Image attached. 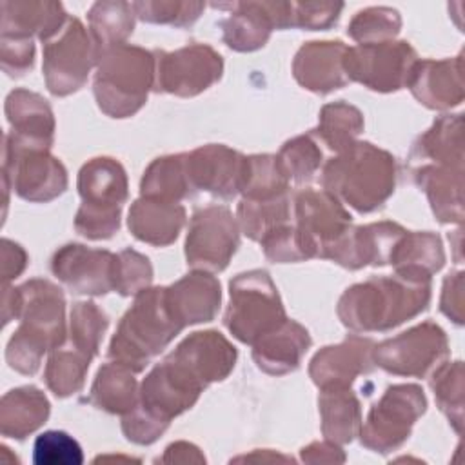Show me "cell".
<instances>
[{"instance_id": "47", "label": "cell", "mask_w": 465, "mask_h": 465, "mask_svg": "<svg viewBox=\"0 0 465 465\" xmlns=\"http://www.w3.org/2000/svg\"><path fill=\"white\" fill-rule=\"evenodd\" d=\"M202 2H178V0H154L133 2L134 15L149 24H167L174 27L191 25L203 11Z\"/></svg>"}, {"instance_id": "34", "label": "cell", "mask_w": 465, "mask_h": 465, "mask_svg": "<svg viewBox=\"0 0 465 465\" xmlns=\"http://www.w3.org/2000/svg\"><path fill=\"white\" fill-rule=\"evenodd\" d=\"M463 120L461 114L440 116L412 147V156L429 158L434 165L463 169Z\"/></svg>"}, {"instance_id": "18", "label": "cell", "mask_w": 465, "mask_h": 465, "mask_svg": "<svg viewBox=\"0 0 465 465\" xmlns=\"http://www.w3.org/2000/svg\"><path fill=\"white\" fill-rule=\"evenodd\" d=\"M243 160L245 156L220 143L185 153V169L193 193L205 191L223 200L234 198L240 193Z\"/></svg>"}, {"instance_id": "24", "label": "cell", "mask_w": 465, "mask_h": 465, "mask_svg": "<svg viewBox=\"0 0 465 465\" xmlns=\"http://www.w3.org/2000/svg\"><path fill=\"white\" fill-rule=\"evenodd\" d=\"M169 309L182 327L211 322L222 300L220 282L205 271H194L165 287Z\"/></svg>"}, {"instance_id": "45", "label": "cell", "mask_w": 465, "mask_h": 465, "mask_svg": "<svg viewBox=\"0 0 465 465\" xmlns=\"http://www.w3.org/2000/svg\"><path fill=\"white\" fill-rule=\"evenodd\" d=\"M401 18L396 9L391 7H369L351 20L347 35L358 44H378L394 40L400 33Z\"/></svg>"}, {"instance_id": "37", "label": "cell", "mask_w": 465, "mask_h": 465, "mask_svg": "<svg viewBox=\"0 0 465 465\" xmlns=\"http://www.w3.org/2000/svg\"><path fill=\"white\" fill-rule=\"evenodd\" d=\"M363 129V114L351 104L334 102L327 104L320 111L318 127L311 134L318 143L327 145L334 153H341L351 147Z\"/></svg>"}, {"instance_id": "30", "label": "cell", "mask_w": 465, "mask_h": 465, "mask_svg": "<svg viewBox=\"0 0 465 465\" xmlns=\"http://www.w3.org/2000/svg\"><path fill=\"white\" fill-rule=\"evenodd\" d=\"M416 182L427 194L432 213L443 223H461L463 220V169L445 165H421Z\"/></svg>"}, {"instance_id": "36", "label": "cell", "mask_w": 465, "mask_h": 465, "mask_svg": "<svg viewBox=\"0 0 465 465\" xmlns=\"http://www.w3.org/2000/svg\"><path fill=\"white\" fill-rule=\"evenodd\" d=\"M140 194L171 202H180L191 196L193 189L187 178L185 154H169L156 158L143 173Z\"/></svg>"}, {"instance_id": "55", "label": "cell", "mask_w": 465, "mask_h": 465, "mask_svg": "<svg viewBox=\"0 0 465 465\" xmlns=\"http://www.w3.org/2000/svg\"><path fill=\"white\" fill-rule=\"evenodd\" d=\"M302 461L305 463H343L345 454L334 441H312L302 449Z\"/></svg>"}, {"instance_id": "8", "label": "cell", "mask_w": 465, "mask_h": 465, "mask_svg": "<svg viewBox=\"0 0 465 465\" xmlns=\"http://www.w3.org/2000/svg\"><path fill=\"white\" fill-rule=\"evenodd\" d=\"M425 409L427 400L421 387L414 383L391 385L371 407L360 429L361 445L380 454L396 450L409 440L416 420Z\"/></svg>"}, {"instance_id": "26", "label": "cell", "mask_w": 465, "mask_h": 465, "mask_svg": "<svg viewBox=\"0 0 465 465\" xmlns=\"http://www.w3.org/2000/svg\"><path fill=\"white\" fill-rule=\"evenodd\" d=\"M185 223V209L178 202L140 196L129 209L127 225L140 242L163 247L173 243Z\"/></svg>"}, {"instance_id": "2", "label": "cell", "mask_w": 465, "mask_h": 465, "mask_svg": "<svg viewBox=\"0 0 465 465\" xmlns=\"http://www.w3.org/2000/svg\"><path fill=\"white\" fill-rule=\"evenodd\" d=\"M20 327L7 341L5 360L22 374H35L47 351L65 341V300L47 280H29L15 287Z\"/></svg>"}, {"instance_id": "14", "label": "cell", "mask_w": 465, "mask_h": 465, "mask_svg": "<svg viewBox=\"0 0 465 465\" xmlns=\"http://www.w3.org/2000/svg\"><path fill=\"white\" fill-rule=\"evenodd\" d=\"M203 389L182 365L165 356L142 381L136 405L169 425L173 418L196 403Z\"/></svg>"}, {"instance_id": "52", "label": "cell", "mask_w": 465, "mask_h": 465, "mask_svg": "<svg viewBox=\"0 0 465 465\" xmlns=\"http://www.w3.org/2000/svg\"><path fill=\"white\" fill-rule=\"evenodd\" d=\"M0 53H2V69L9 76H22L35 64L33 40L0 36Z\"/></svg>"}, {"instance_id": "11", "label": "cell", "mask_w": 465, "mask_h": 465, "mask_svg": "<svg viewBox=\"0 0 465 465\" xmlns=\"http://www.w3.org/2000/svg\"><path fill=\"white\" fill-rule=\"evenodd\" d=\"M2 178L27 202H51L67 189V171L49 151L18 147L4 136Z\"/></svg>"}, {"instance_id": "27", "label": "cell", "mask_w": 465, "mask_h": 465, "mask_svg": "<svg viewBox=\"0 0 465 465\" xmlns=\"http://www.w3.org/2000/svg\"><path fill=\"white\" fill-rule=\"evenodd\" d=\"M58 2H2V36L47 42L67 22Z\"/></svg>"}, {"instance_id": "31", "label": "cell", "mask_w": 465, "mask_h": 465, "mask_svg": "<svg viewBox=\"0 0 465 465\" xmlns=\"http://www.w3.org/2000/svg\"><path fill=\"white\" fill-rule=\"evenodd\" d=\"M49 401L45 394L33 387H18L2 396L0 432L5 438L24 440L49 418Z\"/></svg>"}, {"instance_id": "6", "label": "cell", "mask_w": 465, "mask_h": 465, "mask_svg": "<svg viewBox=\"0 0 465 465\" xmlns=\"http://www.w3.org/2000/svg\"><path fill=\"white\" fill-rule=\"evenodd\" d=\"M229 298L223 322L242 343L252 345L287 320L278 289L263 269L234 276L229 283Z\"/></svg>"}, {"instance_id": "57", "label": "cell", "mask_w": 465, "mask_h": 465, "mask_svg": "<svg viewBox=\"0 0 465 465\" xmlns=\"http://www.w3.org/2000/svg\"><path fill=\"white\" fill-rule=\"evenodd\" d=\"M238 460H247V461H252V460H262V461H278V460H291V458H285V456H278V454H267L265 456V450H262V454L256 450L254 454H251V456H242V458H236V461Z\"/></svg>"}, {"instance_id": "43", "label": "cell", "mask_w": 465, "mask_h": 465, "mask_svg": "<svg viewBox=\"0 0 465 465\" xmlns=\"http://www.w3.org/2000/svg\"><path fill=\"white\" fill-rule=\"evenodd\" d=\"M322 149L318 140L309 133L283 143L276 160L287 180L303 183L309 182L322 165Z\"/></svg>"}, {"instance_id": "42", "label": "cell", "mask_w": 465, "mask_h": 465, "mask_svg": "<svg viewBox=\"0 0 465 465\" xmlns=\"http://www.w3.org/2000/svg\"><path fill=\"white\" fill-rule=\"evenodd\" d=\"M430 387L440 411L449 418L456 432L463 425V363L449 361L432 371Z\"/></svg>"}, {"instance_id": "48", "label": "cell", "mask_w": 465, "mask_h": 465, "mask_svg": "<svg viewBox=\"0 0 465 465\" xmlns=\"http://www.w3.org/2000/svg\"><path fill=\"white\" fill-rule=\"evenodd\" d=\"M33 461L36 465H80L84 452L80 443L64 430H45L35 440Z\"/></svg>"}, {"instance_id": "51", "label": "cell", "mask_w": 465, "mask_h": 465, "mask_svg": "<svg viewBox=\"0 0 465 465\" xmlns=\"http://www.w3.org/2000/svg\"><path fill=\"white\" fill-rule=\"evenodd\" d=\"M343 9L341 2H292V27L329 29Z\"/></svg>"}, {"instance_id": "15", "label": "cell", "mask_w": 465, "mask_h": 465, "mask_svg": "<svg viewBox=\"0 0 465 465\" xmlns=\"http://www.w3.org/2000/svg\"><path fill=\"white\" fill-rule=\"evenodd\" d=\"M51 271L71 292L102 296L114 291L116 254L69 243L54 252Z\"/></svg>"}, {"instance_id": "12", "label": "cell", "mask_w": 465, "mask_h": 465, "mask_svg": "<svg viewBox=\"0 0 465 465\" xmlns=\"http://www.w3.org/2000/svg\"><path fill=\"white\" fill-rule=\"evenodd\" d=\"M240 243V227L223 205H211L193 214L185 240V258L194 271L220 272L229 265Z\"/></svg>"}, {"instance_id": "56", "label": "cell", "mask_w": 465, "mask_h": 465, "mask_svg": "<svg viewBox=\"0 0 465 465\" xmlns=\"http://www.w3.org/2000/svg\"><path fill=\"white\" fill-rule=\"evenodd\" d=\"M162 463H203L205 458L198 447L187 441H176L165 449V454L158 460Z\"/></svg>"}, {"instance_id": "28", "label": "cell", "mask_w": 465, "mask_h": 465, "mask_svg": "<svg viewBox=\"0 0 465 465\" xmlns=\"http://www.w3.org/2000/svg\"><path fill=\"white\" fill-rule=\"evenodd\" d=\"M78 193L84 205L122 209L127 200L125 169L114 158H93L78 173Z\"/></svg>"}, {"instance_id": "7", "label": "cell", "mask_w": 465, "mask_h": 465, "mask_svg": "<svg viewBox=\"0 0 465 465\" xmlns=\"http://www.w3.org/2000/svg\"><path fill=\"white\" fill-rule=\"evenodd\" d=\"M98 62V47L78 18H67L62 29L44 42V78L54 96H67L87 82Z\"/></svg>"}, {"instance_id": "35", "label": "cell", "mask_w": 465, "mask_h": 465, "mask_svg": "<svg viewBox=\"0 0 465 465\" xmlns=\"http://www.w3.org/2000/svg\"><path fill=\"white\" fill-rule=\"evenodd\" d=\"M445 262L443 243L434 232H405L396 243L389 263L396 271L430 276L440 271Z\"/></svg>"}, {"instance_id": "50", "label": "cell", "mask_w": 465, "mask_h": 465, "mask_svg": "<svg viewBox=\"0 0 465 465\" xmlns=\"http://www.w3.org/2000/svg\"><path fill=\"white\" fill-rule=\"evenodd\" d=\"M120 213L122 209L91 207L82 203L74 216V229L89 240L111 238L120 227Z\"/></svg>"}, {"instance_id": "16", "label": "cell", "mask_w": 465, "mask_h": 465, "mask_svg": "<svg viewBox=\"0 0 465 465\" xmlns=\"http://www.w3.org/2000/svg\"><path fill=\"white\" fill-rule=\"evenodd\" d=\"M407 231L392 222L349 227L322 254L345 269H361L365 265H385Z\"/></svg>"}, {"instance_id": "5", "label": "cell", "mask_w": 465, "mask_h": 465, "mask_svg": "<svg viewBox=\"0 0 465 465\" xmlns=\"http://www.w3.org/2000/svg\"><path fill=\"white\" fill-rule=\"evenodd\" d=\"M154 53L120 44L100 51L94 74V98L98 107L113 118L133 116L154 89Z\"/></svg>"}, {"instance_id": "17", "label": "cell", "mask_w": 465, "mask_h": 465, "mask_svg": "<svg viewBox=\"0 0 465 465\" xmlns=\"http://www.w3.org/2000/svg\"><path fill=\"white\" fill-rule=\"evenodd\" d=\"M296 227L322 258L323 251L351 227V214L343 203L325 189H303L294 200Z\"/></svg>"}, {"instance_id": "10", "label": "cell", "mask_w": 465, "mask_h": 465, "mask_svg": "<svg viewBox=\"0 0 465 465\" xmlns=\"http://www.w3.org/2000/svg\"><path fill=\"white\" fill-rule=\"evenodd\" d=\"M418 62L416 51L409 42H378L347 47L343 67L349 82L363 84L380 93L407 87L412 67Z\"/></svg>"}, {"instance_id": "39", "label": "cell", "mask_w": 465, "mask_h": 465, "mask_svg": "<svg viewBox=\"0 0 465 465\" xmlns=\"http://www.w3.org/2000/svg\"><path fill=\"white\" fill-rule=\"evenodd\" d=\"M134 9L127 2H96L89 13V33L98 47L104 49L125 44L134 27Z\"/></svg>"}, {"instance_id": "32", "label": "cell", "mask_w": 465, "mask_h": 465, "mask_svg": "<svg viewBox=\"0 0 465 465\" xmlns=\"http://www.w3.org/2000/svg\"><path fill=\"white\" fill-rule=\"evenodd\" d=\"M322 432L338 445L351 443L361 429V407L349 385L323 387L318 398Z\"/></svg>"}, {"instance_id": "53", "label": "cell", "mask_w": 465, "mask_h": 465, "mask_svg": "<svg viewBox=\"0 0 465 465\" xmlns=\"http://www.w3.org/2000/svg\"><path fill=\"white\" fill-rule=\"evenodd\" d=\"M440 309L454 323L463 325V271H456L445 278Z\"/></svg>"}, {"instance_id": "40", "label": "cell", "mask_w": 465, "mask_h": 465, "mask_svg": "<svg viewBox=\"0 0 465 465\" xmlns=\"http://www.w3.org/2000/svg\"><path fill=\"white\" fill-rule=\"evenodd\" d=\"M291 196L283 193L274 198L249 200L242 198L238 203V227L256 242H262L272 229L285 225L291 220Z\"/></svg>"}, {"instance_id": "54", "label": "cell", "mask_w": 465, "mask_h": 465, "mask_svg": "<svg viewBox=\"0 0 465 465\" xmlns=\"http://www.w3.org/2000/svg\"><path fill=\"white\" fill-rule=\"evenodd\" d=\"M25 263H27L25 251L18 243L4 238L2 240V280H4V283L16 278L25 269Z\"/></svg>"}, {"instance_id": "44", "label": "cell", "mask_w": 465, "mask_h": 465, "mask_svg": "<svg viewBox=\"0 0 465 465\" xmlns=\"http://www.w3.org/2000/svg\"><path fill=\"white\" fill-rule=\"evenodd\" d=\"M105 312L93 302H78L71 311L69 323V343L91 354L93 358L98 354L100 343L104 340V332L107 329Z\"/></svg>"}, {"instance_id": "19", "label": "cell", "mask_w": 465, "mask_h": 465, "mask_svg": "<svg viewBox=\"0 0 465 465\" xmlns=\"http://www.w3.org/2000/svg\"><path fill=\"white\" fill-rule=\"evenodd\" d=\"M203 387L222 381L234 369L238 352L234 345L218 331H198L189 334L171 354Z\"/></svg>"}, {"instance_id": "21", "label": "cell", "mask_w": 465, "mask_h": 465, "mask_svg": "<svg viewBox=\"0 0 465 465\" xmlns=\"http://www.w3.org/2000/svg\"><path fill=\"white\" fill-rule=\"evenodd\" d=\"M372 340L352 334L338 345L318 351L311 360L309 376L320 389L332 385L351 387L356 376L372 371Z\"/></svg>"}, {"instance_id": "23", "label": "cell", "mask_w": 465, "mask_h": 465, "mask_svg": "<svg viewBox=\"0 0 465 465\" xmlns=\"http://www.w3.org/2000/svg\"><path fill=\"white\" fill-rule=\"evenodd\" d=\"M407 87L429 109H450L465 96L461 54L445 60H418Z\"/></svg>"}, {"instance_id": "49", "label": "cell", "mask_w": 465, "mask_h": 465, "mask_svg": "<svg viewBox=\"0 0 465 465\" xmlns=\"http://www.w3.org/2000/svg\"><path fill=\"white\" fill-rule=\"evenodd\" d=\"M153 280V267L147 256L124 249L116 254V285L114 291L122 296L138 294L147 289Z\"/></svg>"}, {"instance_id": "38", "label": "cell", "mask_w": 465, "mask_h": 465, "mask_svg": "<svg viewBox=\"0 0 465 465\" xmlns=\"http://www.w3.org/2000/svg\"><path fill=\"white\" fill-rule=\"evenodd\" d=\"M91 360V354L84 352L73 343H62L60 347L53 349L44 372L47 387L58 398H65L78 392L84 387Z\"/></svg>"}, {"instance_id": "3", "label": "cell", "mask_w": 465, "mask_h": 465, "mask_svg": "<svg viewBox=\"0 0 465 465\" xmlns=\"http://www.w3.org/2000/svg\"><path fill=\"white\" fill-rule=\"evenodd\" d=\"M322 185L358 213H372L394 193V156L369 142H354L325 163Z\"/></svg>"}, {"instance_id": "22", "label": "cell", "mask_w": 465, "mask_h": 465, "mask_svg": "<svg viewBox=\"0 0 465 465\" xmlns=\"http://www.w3.org/2000/svg\"><path fill=\"white\" fill-rule=\"evenodd\" d=\"M347 45L340 40L309 42L300 47L292 62V74L305 89L327 94L349 84L343 58Z\"/></svg>"}, {"instance_id": "4", "label": "cell", "mask_w": 465, "mask_h": 465, "mask_svg": "<svg viewBox=\"0 0 465 465\" xmlns=\"http://www.w3.org/2000/svg\"><path fill=\"white\" fill-rule=\"evenodd\" d=\"M182 329L169 309L165 287H147L134 294V303L120 320L109 358L140 372Z\"/></svg>"}, {"instance_id": "20", "label": "cell", "mask_w": 465, "mask_h": 465, "mask_svg": "<svg viewBox=\"0 0 465 465\" xmlns=\"http://www.w3.org/2000/svg\"><path fill=\"white\" fill-rule=\"evenodd\" d=\"M5 116L11 131L5 138L29 149L49 151L54 136L53 111L38 93L27 89H15L5 98Z\"/></svg>"}, {"instance_id": "46", "label": "cell", "mask_w": 465, "mask_h": 465, "mask_svg": "<svg viewBox=\"0 0 465 465\" xmlns=\"http://www.w3.org/2000/svg\"><path fill=\"white\" fill-rule=\"evenodd\" d=\"M263 254L267 260L274 263H287V262H302L309 258H316L314 249L305 240L296 225H280L272 229L267 236L262 238Z\"/></svg>"}, {"instance_id": "25", "label": "cell", "mask_w": 465, "mask_h": 465, "mask_svg": "<svg viewBox=\"0 0 465 465\" xmlns=\"http://www.w3.org/2000/svg\"><path fill=\"white\" fill-rule=\"evenodd\" d=\"M309 347L307 329L294 320H285L252 343V360L263 372L280 376L298 369Z\"/></svg>"}, {"instance_id": "33", "label": "cell", "mask_w": 465, "mask_h": 465, "mask_svg": "<svg viewBox=\"0 0 465 465\" xmlns=\"http://www.w3.org/2000/svg\"><path fill=\"white\" fill-rule=\"evenodd\" d=\"M138 400L140 391L134 371L118 361H109L100 367L91 387L89 403L105 412L124 416L136 407Z\"/></svg>"}, {"instance_id": "1", "label": "cell", "mask_w": 465, "mask_h": 465, "mask_svg": "<svg viewBox=\"0 0 465 465\" xmlns=\"http://www.w3.org/2000/svg\"><path fill=\"white\" fill-rule=\"evenodd\" d=\"M430 302V276L396 271L351 285L338 302V318L354 332H383L418 316Z\"/></svg>"}, {"instance_id": "13", "label": "cell", "mask_w": 465, "mask_h": 465, "mask_svg": "<svg viewBox=\"0 0 465 465\" xmlns=\"http://www.w3.org/2000/svg\"><path fill=\"white\" fill-rule=\"evenodd\" d=\"M154 91L196 96L220 80L223 60L211 45L191 44L173 53L154 51Z\"/></svg>"}, {"instance_id": "9", "label": "cell", "mask_w": 465, "mask_h": 465, "mask_svg": "<svg viewBox=\"0 0 465 465\" xmlns=\"http://www.w3.org/2000/svg\"><path fill=\"white\" fill-rule=\"evenodd\" d=\"M449 354L445 331L434 322H423L372 349V360L396 376L423 378L438 369Z\"/></svg>"}, {"instance_id": "29", "label": "cell", "mask_w": 465, "mask_h": 465, "mask_svg": "<svg viewBox=\"0 0 465 465\" xmlns=\"http://www.w3.org/2000/svg\"><path fill=\"white\" fill-rule=\"evenodd\" d=\"M232 13L222 22L223 42L234 51H254L265 45L272 29L271 2H232Z\"/></svg>"}, {"instance_id": "41", "label": "cell", "mask_w": 465, "mask_h": 465, "mask_svg": "<svg viewBox=\"0 0 465 465\" xmlns=\"http://www.w3.org/2000/svg\"><path fill=\"white\" fill-rule=\"evenodd\" d=\"M289 191V180L283 174L276 154L245 156L240 180V193L249 200L274 198Z\"/></svg>"}]
</instances>
